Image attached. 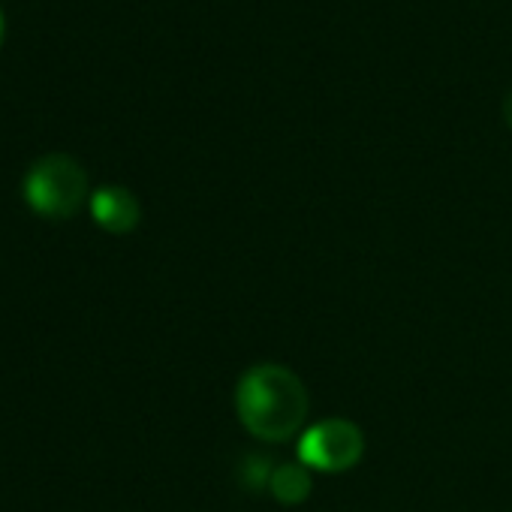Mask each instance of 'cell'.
<instances>
[{"label":"cell","instance_id":"7a4b0ae2","mask_svg":"<svg viewBox=\"0 0 512 512\" xmlns=\"http://www.w3.org/2000/svg\"><path fill=\"white\" fill-rule=\"evenodd\" d=\"M25 199L37 214L67 220L88 199V172L70 154H46L25 175Z\"/></svg>","mask_w":512,"mask_h":512},{"label":"cell","instance_id":"3957f363","mask_svg":"<svg viewBox=\"0 0 512 512\" xmlns=\"http://www.w3.org/2000/svg\"><path fill=\"white\" fill-rule=\"evenodd\" d=\"M365 455V434L350 419H326L299 440V461L320 473L353 470Z\"/></svg>","mask_w":512,"mask_h":512},{"label":"cell","instance_id":"277c9868","mask_svg":"<svg viewBox=\"0 0 512 512\" xmlns=\"http://www.w3.org/2000/svg\"><path fill=\"white\" fill-rule=\"evenodd\" d=\"M91 214L97 220V226H103L112 235H127L139 226L142 208L139 199L127 190V187H100L91 196Z\"/></svg>","mask_w":512,"mask_h":512},{"label":"cell","instance_id":"52a82bcc","mask_svg":"<svg viewBox=\"0 0 512 512\" xmlns=\"http://www.w3.org/2000/svg\"><path fill=\"white\" fill-rule=\"evenodd\" d=\"M0 40H4V13H0Z\"/></svg>","mask_w":512,"mask_h":512},{"label":"cell","instance_id":"8992f818","mask_svg":"<svg viewBox=\"0 0 512 512\" xmlns=\"http://www.w3.org/2000/svg\"><path fill=\"white\" fill-rule=\"evenodd\" d=\"M503 121L509 124V130H512V91L506 94V100H503Z\"/></svg>","mask_w":512,"mask_h":512},{"label":"cell","instance_id":"6da1fadb","mask_svg":"<svg viewBox=\"0 0 512 512\" xmlns=\"http://www.w3.org/2000/svg\"><path fill=\"white\" fill-rule=\"evenodd\" d=\"M311 410L308 389L302 377L284 365L266 362L253 365L238 377L235 413L247 434L281 443L299 434Z\"/></svg>","mask_w":512,"mask_h":512},{"label":"cell","instance_id":"5b68a950","mask_svg":"<svg viewBox=\"0 0 512 512\" xmlns=\"http://www.w3.org/2000/svg\"><path fill=\"white\" fill-rule=\"evenodd\" d=\"M269 485H272V494L287 506H299L311 494V476H308L305 464H281V467H275L272 476H269Z\"/></svg>","mask_w":512,"mask_h":512}]
</instances>
